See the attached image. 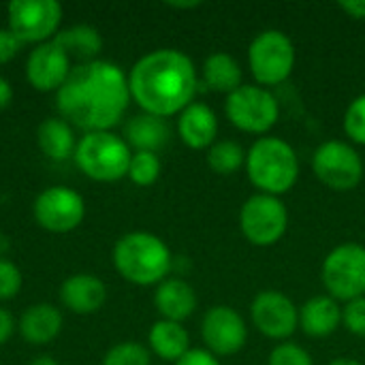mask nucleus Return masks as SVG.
<instances>
[{
  "mask_svg": "<svg viewBox=\"0 0 365 365\" xmlns=\"http://www.w3.org/2000/svg\"><path fill=\"white\" fill-rule=\"evenodd\" d=\"M128 73L111 60L75 64L64 86L56 92L58 115L75 130H113L130 107Z\"/></svg>",
  "mask_w": 365,
  "mask_h": 365,
  "instance_id": "obj_1",
  "label": "nucleus"
},
{
  "mask_svg": "<svg viewBox=\"0 0 365 365\" xmlns=\"http://www.w3.org/2000/svg\"><path fill=\"white\" fill-rule=\"evenodd\" d=\"M199 68L180 49L163 47L141 56L128 71L133 103L158 118H178L199 92Z\"/></svg>",
  "mask_w": 365,
  "mask_h": 365,
  "instance_id": "obj_2",
  "label": "nucleus"
},
{
  "mask_svg": "<svg viewBox=\"0 0 365 365\" xmlns=\"http://www.w3.org/2000/svg\"><path fill=\"white\" fill-rule=\"evenodd\" d=\"M115 272L135 287H158L173 269L171 248L150 231L124 233L111 250Z\"/></svg>",
  "mask_w": 365,
  "mask_h": 365,
  "instance_id": "obj_3",
  "label": "nucleus"
},
{
  "mask_svg": "<svg viewBox=\"0 0 365 365\" xmlns=\"http://www.w3.org/2000/svg\"><path fill=\"white\" fill-rule=\"evenodd\" d=\"M246 175L257 192L282 197L299 180V156L280 137H259L246 152Z\"/></svg>",
  "mask_w": 365,
  "mask_h": 365,
  "instance_id": "obj_4",
  "label": "nucleus"
},
{
  "mask_svg": "<svg viewBox=\"0 0 365 365\" xmlns=\"http://www.w3.org/2000/svg\"><path fill=\"white\" fill-rule=\"evenodd\" d=\"M133 150L122 135L113 130L83 133L77 141L73 163L79 173L92 182L113 184L128 175Z\"/></svg>",
  "mask_w": 365,
  "mask_h": 365,
  "instance_id": "obj_5",
  "label": "nucleus"
},
{
  "mask_svg": "<svg viewBox=\"0 0 365 365\" xmlns=\"http://www.w3.org/2000/svg\"><path fill=\"white\" fill-rule=\"evenodd\" d=\"M297 62L295 43L282 30H261L248 45V68L257 86L267 90L284 83Z\"/></svg>",
  "mask_w": 365,
  "mask_h": 365,
  "instance_id": "obj_6",
  "label": "nucleus"
},
{
  "mask_svg": "<svg viewBox=\"0 0 365 365\" xmlns=\"http://www.w3.org/2000/svg\"><path fill=\"white\" fill-rule=\"evenodd\" d=\"M225 115L237 130L265 137L280 120V103L272 90L244 83L227 96Z\"/></svg>",
  "mask_w": 365,
  "mask_h": 365,
  "instance_id": "obj_7",
  "label": "nucleus"
},
{
  "mask_svg": "<svg viewBox=\"0 0 365 365\" xmlns=\"http://www.w3.org/2000/svg\"><path fill=\"white\" fill-rule=\"evenodd\" d=\"M321 282L340 304L365 295V246L346 242L327 252L321 265Z\"/></svg>",
  "mask_w": 365,
  "mask_h": 365,
  "instance_id": "obj_8",
  "label": "nucleus"
},
{
  "mask_svg": "<svg viewBox=\"0 0 365 365\" xmlns=\"http://www.w3.org/2000/svg\"><path fill=\"white\" fill-rule=\"evenodd\" d=\"M64 9L58 0H11L6 4V28L21 45L53 41L62 30Z\"/></svg>",
  "mask_w": 365,
  "mask_h": 365,
  "instance_id": "obj_9",
  "label": "nucleus"
},
{
  "mask_svg": "<svg viewBox=\"0 0 365 365\" xmlns=\"http://www.w3.org/2000/svg\"><path fill=\"white\" fill-rule=\"evenodd\" d=\"M237 225L248 244L269 248L284 237L289 229V210L282 197L255 192L242 203Z\"/></svg>",
  "mask_w": 365,
  "mask_h": 365,
  "instance_id": "obj_10",
  "label": "nucleus"
},
{
  "mask_svg": "<svg viewBox=\"0 0 365 365\" xmlns=\"http://www.w3.org/2000/svg\"><path fill=\"white\" fill-rule=\"evenodd\" d=\"M312 171L329 190L349 192L364 182L365 163L353 143L331 139L314 150Z\"/></svg>",
  "mask_w": 365,
  "mask_h": 365,
  "instance_id": "obj_11",
  "label": "nucleus"
},
{
  "mask_svg": "<svg viewBox=\"0 0 365 365\" xmlns=\"http://www.w3.org/2000/svg\"><path fill=\"white\" fill-rule=\"evenodd\" d=\"M32 216L43 231L64 235L81 227L86 218V199L73 188L49 186L36 195Z\"/></svg>",
  "mask_w": 365,
  "mask_h": 365,
  "instance_id": "obj_12",
  "label": "nucleus"
},
{
  "mask_svg": "<svg viewBox=\"0 0 365 365\" xmlns=\"http://www.w3.org/2000/svg\"><path fill=\"white\" fill-rule=\"evenodd\" d=\"M250 323L261 336L278 344L289 342L299 329V308L282 291L265 289L250 302Z\"/></svg>",
  "mask_w": 365,
  "mask_h": 365,
  "instance_id": "obj_13",
  "label": "nucleus"
},
{
  "mask_svg": "<svg viewBox=\"0 0 365 365\" xmlns=\"http://www.w3.org/2000/svg\"><path fill=\"white\" fill-rule=\"evenodd\" d=\"M201 340L203 349L218 359L237 355L248 342L246 319L231 306H212L201 319Z\"/></svg>",
  "mask_w": 365,
  "mask_h": 365,
  "instance_id": "obj_14",
  "label": "nucleus"
},
{
  "mask_svg": "<svg viewBox=\"0 0 365 365\" xmlns=\"http://www.w3.org/2000/svg\"><path fill=\"white\" fill-rule=\"evenodd\" d=\"M73 66L75 64L66 49L58 43V38H53L30 49V53L26 56L24 75L32 90L43 94H56L68 79Z\"/></svg>",
  "mask_w": 365,
  "mask_h": 365,
  "instance_id": "obj_15",
  "label": "nucleus"
},
{
  "mask_svg": "<svg viewBox=\"0 0 365 365\" xmlns=\"http://www.w3.org/2000/svg\"><path fill=\"white\" fill-rule=\"evenodd\" d=\"M58 297L62 308H66L73 314H96L107 302V284L98 276L88 272L73 274L60 284Z\"/></svg>",
  "mask_w": 365,
  "mask_h": 365,
  "instance_id": "obj_16",
  "label": "nucleus"
},
{
  "mask_svg": "<svg viewBox=\"0 0 365 365\" xmlns=\"http://www.w3.org/2000/svg\"><path fill=\"white\" fill-rule=\"evenodd\" d=\"M64 327V314L58 306L38 302L28 306L17 319V331L24 342L30 346H47L51 344Z\"/></svg>",
  "mask_w": 365,
  "mask_h": 365,
  "instance_id": "obj_17",
  "label": "nucleus"
},
{
  "mask_svg": "<svg viewBox=\"0 0 365 365\" xmlns=\"http://www.w3.org/2000/svg\"><path fill=\"white\" fill-rule=\"evenodd\" d=\"M178 137L190 150L207 152L218 141V115L205 103H190L178 115Z\"/></svg>",
  "mask_w": 365,
  "mask_h": 365,
  "instance_id": "obj_18",
  "label": "nucleus"
},
{
  "mask_svg": "<svg viewBox=\"0 0 365 365\" xmlns=\"http://www.w3.org/2000/svg\"><path fill=\"white\" fill-rule=\"evenodd\" d=\"M199 306L197 291L184 278H167L154 287V308L165 321L184 323L188 321Z\"/></svg>",
  "mask_w": 365,
  "mask_h": 365,
  "instance_id": "obj_19",
  "label": "nucleus"
},
{
  "mask_svg": "<svg viewBox=\"0 0 365 365\" xmlns=\"http://www.w3.org/2000/svg\"><path fill=\"white\" fill-rule=\"evenodd\" d=\"M342 327V304L329 295H314L299 306V329L314 340L334 336Z\"/></svg>",
  "mask_w": 365,
  "mask_h": 365,
  "instance_id": "obj_20",
  "label": "nucleus"
},
{
  "mask_svg": "<svg viewBox=\"0 0 365 365\" xmlns=\"http://www.w3.org/2000/svg\"><path fill=\"white\" fill-rule=\"evenodd\" d=\"M124 141L133 152H154L158 154L171 139V128L165 118L143 113L139 111L137 115H130L124 122L122 130Z\"/></svg>",
  "mask_w": 365,
  "mask_h": 365,
  "instance_id": "obj_21",
  "label": "nucleus"
},
{
  "mask_svg": "<svg viewBox=\"0 0 365 365\" xmlns=\"http://www.w3.org/2000/svg\"><path fill=\"white\" fill-rule=\"evenodd\" d=\"M77 133L75 128L60 115L45 118L36 128V145L41 154L53 163L73 160L77 148Z\"/></svg>",
  "mask_w": 365,
  "mask_h": 365,
  "instance_id": "obj_22",
  "label": "nucleus"
},
{
  "mask_svg": "<svg viewBox=\"0 0 365 365\" xmlns=\"http://www.w3.org/2000/svg\"><path fill=\"white\" fill-rule=\"evenodd\" d=\"M148 349L160 361L175 364L192 349L190 346V334L184 327V323L158 319L148 331Z\"/></svg>",
  "mask_w": 365,
  "mask_h": 365,
  "instance_id": "obj_23",
  "label": "nucleus"
},
{
  "mask_svg": "<svg viewBox=\"0 0 365 365\" xmlns=\"http://www.w3.org/2000/svg\"><path fill=\"white\" fill-rule=\"evenodd\" d=\"M199 79L210 90L229 96L244 86V68L231 53L214 51L203 60V66L199 68Z\"/></svg>",
  "mask_w": 365,
  "mask_h": 365,
  "instance_id": "obj_24",
  "label": "nucleus"
},
{
  "mask_svg": "<svg viewBox=\"0 0 365 365\" xmlns=\"http://www.w3.org/2000/svg\"><path fill=\"white\" fill-rule=\"evenodd\" d=\"M56 38L66 49L71 60H77V64L98 60L101 49H103V34L98 28L90 24H75V26L62 28Z\"/></svg>",
  "mask_w": 365,
  "mask_h": 365,
  "instance_id": "obj_25",
  "label": "nucleus"
},
{
  "mask_svg": "<svg viewBox=\"0 0 365 365\" xmlns=\"http://www.w3.org/2000/svg\"><path fill=\"white\" fill-rule=\"evenodd\" d=\"M205 163L216 175H235L246 167V150L233 139H218L205 152Z\"/></svg>",
  "mask_w": 365,
  "mask_h": 365,
  "instance_id": "obj_26",
  "label": "nucleus"
},
{
  "mask_svg": "<svg viewBox=\"0 0 365 365\" xmlns=\"http://www.w3.org/2000/svg\"><path fill=\"white\" fill-rule=\"evenodd\" d=\"M160 173H163V163H160L158 154H154V152H133L126 178L135 186L148 188V186L158 182Z\"/></svg>",
  "mask_w": 365,
  "mask_h": 365,
  "instance_id": "obj_27",
  "label": "nucleus"
},
{
  "mask_svg": "<svg viewBox=\"0 0 365 365\" xmlns=\"http://www.w3.org/2000/svg\"><path fill=\"white\" fill-rule=\"evenodd\" d=\"M101 365H152V353L141 342L126 340L113 344L105 353Z\"/></svg>",
  "mask_w": 365,
  "mask_h": 365,
  "instance_id": "obj_28",
  "label": "nucleus"
},
{
  "mask_svg": "<svg viewBox=\"0 0 365 365\" xmlns=\"http://www.w3.org/2000/svg\"><path fill=\"white\" fill-rule=\"evenodd\" d=\"M342 128L351 143L365 145V94L357 96L346 107L344 118H342Z\"/></svg>",
  "mask_w": 365,
  "mask_h": 365,
  "instance_id": "obj_29",
  "label": "nucleus"
},
{
  "mask_svg": "<svg viewBox=\"0 0 365 365\" xmlns=\"http://www.w3.org/2000/svg\"><path fill=\"white\" fill-rule=\"evenodd\" d=\"M24 274L11 259L0 257V302H11L21 293Z\"/></svg>",
  "mask_w": 365,
  "mask_h": 365,
  "instance_id": "obj_30",
  "label": "nucleus"
},
{
  "mask_svg": "<svg viewBox=\"0 0 365 365\" xmlns=\"http://www.w3.org/2000/svg\"><path fill=\"white\" fill-rule=\"evenodd\" d=\"M267 365H314L312 355L297 342H280L272 349Z\"/></svg>",
  "mask_w": 365,
  "mask_h": 365,
  "instance_id": "obj_31",
  "label": "nucleus"
},
{
  "mask_svg": "<svg viewBox=\"0 0 365 365\" xmlns=\"http://www.w3.org/2000/svg\"><path fill=\"white\" fill-rule=\"evenodd\" d=\"M342 327L357 338H365V295L342 304Z\"/></svg>",
  "mask_w": 365,
  "mask_h": 365,
  "instance_id": "obj_32",
  "label": "nucleus"
},
{
  "mask_svg": "<svg viewBox=\"0 0 365 365\" xmlns=\"http://www.w3.org/2000/svg\"><path fill=\"white\" fill-rule=\"evenodd\" d=\"M21 47L24 45L15 38V34L6 26L0 28V66L13 62L17 58V53L21 51Z\"/></svg>",
  "mask_w": 365,
  "mask_h": 365,
  "instance_id": "obj_33",
  "label": "nucleus"
},
{
  "mask_svg": "<svg viewBox=\"0 0 365 365\" xmlns=\"http://www.w3.org/2000/svg\"><path fill=\"white\" fill-rule=\"evenodd\" d=\"M173 365H220V359L205 349H190L180 361Z\"/></svg>",
  "mask_w": 365,
  "mask_h": 365,
  "instance_id": "obj_34",
  "label": "nucleus"
},
{
  "mask_svg": "<svg viewBox=\"0 0 365 365\" xmlns=\"http://www.w3.org/2000/svg\"><path fill=\"white\" fill-rule=\"evenodd\" d=\"M15 331H17V321H15V317H13L6 308L0 306V346H4V344L15 336Z\"/></svg>",
  "mask_w": 365,
  "mask_h": 365,
  "instance_id": "obj_35",
  "label": "nucleus"
},
{
  "mask_svg": "<svg viewBox=\"0 0 365 365\" xmlns=\"http://www.w3.org/2000/svg\"><path fill=\"white\" fill-rule=\"evenodd\" d=\"M338 6L353 19H365V0H342Z\"/></svg>",
  "mask_w": 365,
  "mask_h": 365,
  "instance_id": "obj_36",
  "label": "nucleus"
},
{
  "mask_svg": "<svg viewBox=\"0 0 365 365\" xmlns=\"http://www.w3.org/2000/svg\"><path fill=\"white\" fill-rule=\"evenodd\" d=\"M13 96H15V92H13L11 81L0 75V111H4L13 103Z\"/></svg>",
  "mask_w": 365,
  "mask_h": 365,
  "instance_id": "obj_37",
  "label": "nucleus"
},
{
  "mask_svg": "<svg viewBox=\"0 0 365 365\" xmlns=\"http://www.w3.org/2000/svg\"><path fill=\"white\" fill-rule=\"evenodd\" d=\"M28 365H60V361L56 357H51V355H38Z\"/></svg>",
  "mask_w": 365,
  "mask_h": 365,
  "instance_id": "obj_38",
  "label": "nucleus"
},
{
  "mask_svg": "<svg viewBox=\"0 0 365 365\" xmlns=\"http://www.w3.org/2000/svg\"><path fill=\"white\" fill-rule=\"evenodd\" d=\"M171 9H197V6H201V2H197V0H192V2H167Z\"/></svg>",
  "mask_w": 365,
  "mask_h": 365,
  "instance_id": "obj_39",
  "label": "nucleus"
},
{
  "mask_svg": "<svg viewBox=\"0 0 365 365\" xmlns=\"http://www.w3.org/2000/svg\"><path fill=\"white\" fill-rule=\"evenodd\" d=\"M327 365H364V364H361V361H357V359H351V357H338V359L329 361Z\"/></svg>",
  "mask_w": 365,
  "mask_h": 365,
  "instance_id": "obj_40",
  "label": "nucleus"
}]
</instances>
